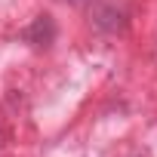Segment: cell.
<instances>
[{"mask_svg":"<svg viewBox=\"0 0 157 157\" xmlns=\"http://www.w3.org/2000/svg\"><path fill=\"white\" fill-rule=\"evenodd\" d=\"M52 37H56V25H52L49 16H37L34 25L25 31V40H28L31 46H49Z\"/></svg>","mask_w":157,"mask_h":157,"instance_id":"6da1fadb","label":"cell"}]
</instances>
